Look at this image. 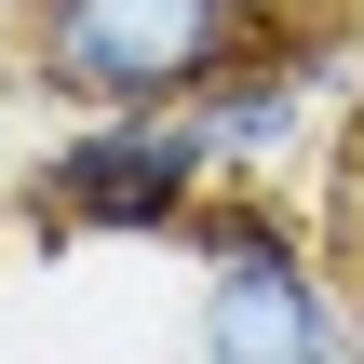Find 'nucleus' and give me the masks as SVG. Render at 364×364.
I'll return each mask as SVG.
<instances>
[{
  "label": "nucleus",
  "mask_w": 364,
  "mask_h": 364,
  "mask_svg": "<svg viewBox=\"0 0 364 364\" xmlns=\"http://www.w3.org/2000/svg\"><path fill=\"white\" fill-rule=\"evenodd\" d=\"M203 203H216V162L189 108H68V135L27 176V230L54 243H189Z\"/></svg>",
  "instance_id": "nucleus-3"
},
{
  "label": "nucleus",
  "mask_w": 364,
  "mask_h": 364,
  "mask_svg": "<svg viewBox=\"0 0 364 364\" xmlns=\"http://www.w3.org/2000/svg\"><path fill=\"white\" fill-rule=\"evenodd\" d=\"M189 351L203 364H364L351 270L284 189H216L189 216Z\"/></svg>",
  "instance_id": "nucleus-1"
},
{
  "label": "nucleus",
  "mask_w": 364,
  "mask_h": 364,
  "mask_svg": "<svg viewBox=\"0 0 364 364\" xmlns=\"http://www.w3.org/2000/svg\"><path fill=\"white\" fill-rule=\"evenodd\" d=\"M364 95V41L311 27V14H270L203 95H189V135L216 162V189H297L324 162V108Z\"/></svg>",
  "instance_id": "nucleus-4"
},
{
  "label": "nucleus",
  "mask_w": 364,
  "mask_h": 364,
  "mask_svg": "<svg viewBox=\"0 0 364 364\" xmlns=\"http://www.w3.org/2000/svg\"><path fill=\"white\" fill-rule=\"evenodd\" d=\"M0 14H27V0H0Z\"/></svg>",
  "instance_id": "nucleus-6"
},
{
  "label": "nucleus",
  "mask_w": 364,
  "mask_h": 364,
  "mask_svg": "<svg viewBox=\"0 0 364 364\" xmlns=\"http://www.w3.org/2000/svg\"><path fill=\"white\" fill-rule=\"evenodd\" d=\"M324 257L364 284V95L324 122Z\"/></svg>",
  "instance_id": "nucleus-5"
},
{
  "label": "nucleus",
  "mask_w": 364,
  "mask_h": 364,
  "mask_svg": "<svg viewBox=\"0 0 364 364\" xmlns=\"http://www.w3.org/2000/svg\"><path fill=\"white\" fill-rule=\"evenodd\" d=\"M14 27H27L14 54L54 108H189L270 27V0H27Z\"/></svg>",
  "instance_id": "nucleus-2"
},
{
  "label": "nucleus",
  "mask_w": 364,
  "mask_h": 364,
  "mask_svg": "<svg viewBox=\"0 0 364 364\" xmlns=\"http://www.w3.org/2000/svg\"><path fill=\"white\" fill-rule=\"evenodd\" d=\"M351 311H364V284H351Z\"/></svg>",
  "instance_id": "nucleus-7"
}]
</instances>
